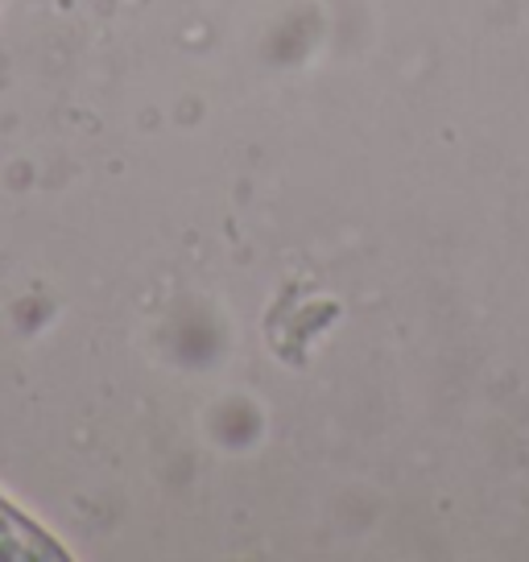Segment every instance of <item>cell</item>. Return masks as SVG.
Listing matches in <instances>:
<instances>
[{"label": "cell", "mask_w": 529, "mask_h": 562, "mask_svg": "<svg viewBox=\"0 0 529 562\" xmlns=\"http://www.w3.org/2000/svg\"><path fill=\"white\" fill-rule=\"evenodd\" d=\"M46 559H63V550L37 526H30L13 505L0 501V562H46Z\"/></svg>", "instance_id": "6da1fadb"}]
</instances>
